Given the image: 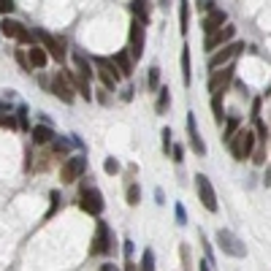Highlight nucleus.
<instances>
[{
  "instance_id": "f257e3e1",
  "label": "nucleus",
  "mask_w": 271,
  "mask_h": 271,
  "mask_svg": "<svg viewBox=\"0 0 271 271\" xmlns=\"http://www.w3.org/2000/svg\"><path fill=\"white\" fill-rule=\"evenodd\" d=\"M117 249V239L111 233L109 222L98 217L95 222V236H92V244H90V255H111Z\"/></svg>"
},
{
  "instance_id": "f03ea898",
  "label": "nucleus",
  "mask_w": 271,
  "mask_h": 271,
  "mask_svg": "<svg viewBox=\"0 0 271 271\" xmlns=\"http://www.w3.org/2000/svg\"><path fill=\"white\" fill-rule=\"evenodd\" d=\"M255 141H257L255 130L241 128L239 133L230 138V144H228V149H230V155H233V160H239V163L249 160V157H252V152H255Z\"/></svg>"
},
{
  "instance_id": "7ed1b4c3",
  "label": "nucleus",
  "mask_w": 271,
  "mask_h": 271,
  "mask_svg": "<svg viewBox=\"0 0 271 271\" xmlns=\"http://www.w3.org/2000/svg\"><path fill=\"white\" fill-rule=\"evenodd\" d=\"M92 68H95V76L101 79V84L106 90H117V84H120V79H122V74L117 71V65H114V60L111 57H101V55H95L92 57Z\"/></svg>"
},
{
  "instance_id": "20e7f679",
  "label": "nucleus",
  "mask_w": 271,
  "mask_h": 271,
  "mask_svg": "<svg viewBox=\"0 0 271 271\" xmlns=\"http://www.w3.org/2000/svg\"><path fill=\"white\" fill-rule=\"evenodd\" d=\"M79 206H82V211H87L90 217H101L103 209H106L103 193L95 184H84V187L79 190Z\"/></svg>"
},
{
  "instance_id": "39448f33",
  "label": "nucleus",
  "mask_w": 271,
  "mask_h": 271,
  "mask_svg": "<svg viewBox=\"0 0 271 271\" xmlns=\"http://www.w3.org/2000/svg\"><path fill=\"white\" fill-rule=\"evenodd\" d=\"M84 171H87V155L84 152H76V155H68L60 168V179L63 184H74L84 176Z\"/></svg>"
},
{
  "instance_id": "423d86ee",
  "label": "nucleus",
  "mask_w": 271,
  "mask_h": 271,
  "mask_svg": "<svg viewBox=\"0 0 271 271\" xmlns=\"http://www.w3.org/2000/svg\"><path fill=\"white\" fill-rule=\"evenodd\" d=\"M214 239H217V247H220L225 255H230V257H244V255H247V247H244V241L233 233V230L220 228Z\"/></svg>"
},
{
  "instance_id": "0eeeda50",
  "label": "nucleus",
  "mask_w": 271,
  "mask_h": 271,
  "mask_svg": "<svg viewBox=\"0 0 271 271\" xmlns=\"http://www.w3.org/2000/svg\"><path fill=\"white\" fill-rule=\"evenodd\" d=\"M241 52H244V44L241 41H230V44L222 46V49L211 52V57H209L211 74H214V71H220V68H225V65H230V60H233L236 55H241Z\"/></svg>"
},
{
  "instance_id": "6e6552de",
  "label": "nucleus",
  "mask_w": 271,
  "mask_h": 271,
  "mask_svg": "<svg viewBox=\"0 0 271 271\" xmlns=\"http://www.w3.org/2000/svg\"><path fill=\"white\" fill-rule=\"evenodd\" d=\"M195 193H198V201H201V206L211 211L214 214L217 209V193H214V187H211V179L206 174H195Z\"/></svg>"
},
{
  "instance_id": "1a4fd4ad",
  "label": "nucleus",
  "mask_w": 271,
  "mask_h": 271,
  "mask_svg": "<svg viewBox=\"0 0 271 271\" xmlns=\"http://www.w3.org/2000/svg\"><path fill=\"white\" fill-rule=\"evenodd\" d=\"M128 41H130V46H128L130 57H133V63H138L144 57V44H147V28H144L141 19H133V22H130Z\"/></svg>"
},
{
  "instance_id": "9d476101",
  "label": "nucleus",
  "mask_w": 271,
  "mask_h": 271,
  "mask_svg": "<svg viewBox=\"0 0 271 271\" xmlns=\"http://www.w3.org/2000/svg\"><path fill=\"white\" fill-rule=\"evenodd\" d=\"M233 79H236V68L233 65H225V68H220V71H214L209 79V92H211V98H217V95H225L228 87L233 84Z\"/></svg>"
},
{
  "instance_id": "9b49d317",
  "label": "nucleus",
  "mask_w": 271,
  "mask_h": 271,
  "mask_svg": "<svg viewBox=\"0 0 271 271\" xmlns=\"http://www.w3.org/2000/svg\"><path fill=\"white\" fill-rule=\"evenodd\" d=\"M49 90L55 92L63 103H74V98H76L74 95V84H71V79H68L65 71H57V74L49 79Z\"/></svg>"
},
{
  "instance_id": "f8f14e48",
  "label": "nucleus",
  "mask_w": 271,
  "mask_h": 271,
  "mask_svg": "<svg viewBox=\"0 0 271 271\" xmlns=\"http://www.w3.org/2000/svg\"><path fill=\"white\" fill-rule=\"evenodd\" d=\"M233 38H236V28H233V25H222L220 30H214V33H209V36H206L203 49H206V52H217L220 46L230 44Z\"/></svg>"
},
{
  "instance_id": "ddd939ff",
  "label": "nucleus",
  "mask_w": 271,
  "mask_h": 271,
  "mask_svg": "<svg viewBox=\"0 0 271 271\" xmlns=\"http://www.w3.org/2000/svg\"><path fill=\"white\" fill-rule=\"evenodd\" d=\"M0 33H3L6 38H17L19 44H30V41H33L30 33L25 30L22 25L17 22V19H9V17H3V22H0Z\"/></svg>"
},
{
  "instance_id": "4468645a",
  "label": "nucleus",
  "mask_w": 271,
  "mask_h": 271,
  "mask_svg": "<svg viewBox=\"0 0 271 271\" xmlns=\"http://www.w3.org/2000/svg\"><path fill=\"white\" fill-rule=\"evenodd\" d=\"M36 36H38V41L44 44V49H46V55H52L57 63H65V46L57 41V38H52L46 30H36Z\"/></svg>"
},
{
  "instance_id": "2eb2a0df",
  "label": "nucleus",
  "mask_w": 271,
  "mask_h": 271,
  "mask_svg": "<svg viewBox=\"0 0 271 271\" xmlns=\"http://www.w3.org/2000/svg\"><path fill=\"white\" fill-rule=\"evenodd\" d=\"M187 136H190V147H193V152L198 157L206 155V144H203L201 133H198V122H195V114L193 111H187Z\"/></svg>"
},
{
  "instance_id": "dca6fc26",
  "label": "nucleus",
  "mask_w": 271,
  "mask_h": 271,
  "mask_svg": "<svg viewBox=\"0 0 271 271\" xmlns=\"http://www.w3.org/2000/svg\"><path fill=\"white\" fill-rule=\"evenodd\" d=\"M222 25H228V14L222 9H209L206 11V17H203V22H201V30L206 33H214V30H220Z\"/></svg>"
},
{
  "instance_id": "f3484780",
  "label": "nucleus",
  "mask_w": 271,
  "mask_h": 271,
  "mask_svg": "<svg viewBox=\"0 0 271 271\" xmlns=\"http://www.w3.org/2000/svg\"><path fill=\"white\" fill-rule=\"evenodd\" d=\"M114 65H117V71L122 74V79H130L133 76V68H136V63H133V57H130V52L128 49H122V52H117L114 57Z\"/></svg>"
},
{
  "instance_id": "a211bd4d",
  "label": "nucleus",
  "mask_w": 271,
  "mask_h": 271,
  "mask_svg": "<svg viewBox=\"0 0 271 271\" xmlns=\"http://www.w3.org/2000/svg\"><path fill=\"white\" fill-rule=\"evenodd\" d=\"M55 141V130H52V125H36L33 128V144L36 147H46V144H52Z\"/></svg>"
},
{
  "instance_id": "6ab92c4d",
  "label": "nucleus",
  "mask_w": 271,
  "mask_h": 271,
  "mask_svg": "<svg viewBox=\"0 0 271 271\" xmlns=\"http://www.w3.org/2000/svg\"><path fill=\"white\" fill-rule=\"evenodd\" d=\"M65 74H68L71 84H74V90H76V92H82V98H84V101H92V87H90V82H87V79H82L79 74H74V71H65Z\"/></svg>"
},
{
  "instance_id": "aec40b11",
  "label": "nucleus",
  "mask_w": 271,
  "mask_h": 271,
  "mask_svg": "<svg viewBox=\"0 0 271 271\" xmlns=\"http://www.w3.org/2000/svg\"><path fill=\"white\" fill-rule=\"evenodd\" d=\"M28 57H30V65H33V68H46V63H49V55H46L44 46H30V49H28Z\"/></svg>"
},
{
  "instance_id": "412c9836",
  "label": "nucleus",
  "mask_w": 271,
  "mask_h": 271,
  "mask_svg": "<svg viewBox=\"0 0 271 271\" xmlns=\"http://www.w3.org/2000/svg\"><path fill=\"white\" fill-rule=\"evenodd\" d=\"M74 63H76V71H79V76L82 79H90L95 76V71H92V60H87L84 55H79V52H74Z\"/></svg>"
},
{
  "instance_id": "4be33fe9",
  "label": "nucleus",
  "mask_w": 271,
  "mask_h": 271,
  "mask_svg": "<svg viewBox=\"0 0 271 271\" xmlns=\"http://www.w3.org/2000/svg\"><path fill=\"white\" fill-rule=\"evenodd\" d=\"M222 125H225V128H222V141L230 144V138L241 130V117H225V122H222Z\"/></svg>"
},
{
  "instance_id": "5701e85b",
  "label": "nucleus",
  "mask_w": 271,
  "mask_h": 271,
  "mask_svg": "<svg viewBox=\"0 0 271 271\" xmlns=\"http://www.w3.org/2000/svg\"><path fill=\"white\" fill-rule=\"evenodd\" d=\"M168 106H171V90H168V87H160V90H157V103H155V111H157V114H166V111H168Z\"/></svg>"
},
{
  "instance_id": "b1692460",
  "label": "nucleus",
  "mask_w": 271,
  "mask_h": 271,
  "mask_svg": "<svg viewBox=\"0 0 271 271\" xmlns=\"http://www.w3.org/2000/svg\"><path fill=\"white\" fill-rule=\"evenodd\" d=\"M182 82H184V87L193 82V71H190V46H182Z\"/></svg>"
},
{
  "instance_id": "393cba45",
  "label": "nucleus",
  "mask_w": 271,
  "mask_h": 271,
  "mask_svg": "<svg viewBox=\"0 0 271 271\" xmlns=\"http://www.w3.org/2000/svg\"><path fill=\"white\" fill-rule=\"evenodd\" d=\"M71 141H74V138H55V141L49 144L52 155H65L68 157L71 155Z\"/></svg>"
},
{
  "instance_id": "a878e982",
  "label": "nucleus",
  "mask_w": 271,
  "mask_h": 271,
  "mask_svg": "<svg viewBox=\"0 0 271 271\" xmlns=\"http://www.w3.org/2000/svg\"><path fill=\"white\" fill-rule=\"evenodd\" d=\"M190 25V0H179V30L187 33Z\"/></svg>"
},
{
  "instance_id": "bb28decb",
  "label": "nucleus",
  "mask_w": 271,
  "mask_h": 271,
  "mask_svg": "<svg viewBox=\"0 0 271 271\" xmlns=\"http://www.w3.org/2000/svg\"><path fill=\"white\" fill-rule=\"evenodd\" d=\"M125 198H128L130 206H138V203H141V187H138L136 182H130L128 190H125Z\"/></svg>"
},
{
  "instance_id": "cd10ccee",
  "label": "nucleus",
  "mask_w": 271,
  "mask_h": 271,
  "mask_svg": "<svg viewBox=\"0 0 271 271\" xmlns=\"http://www.w3.org/2000/svg\"><path fill=\"white\" fill-rule=\"evenodd\" d=\"M211 111H214V122L217 125H222V122H225V109H222V98L220 95H217V98H211Z\"/></svg>"
},
{
  "instance_id": "c85d7f7f",
  "label": "nucleus",
  "mask_w": 271,
  "mask_h": 271,
  "mask_svg": "<svg viewBox=\"0 0 271 271\" xmlns=\"http://www.w3.org/2000/svg\"><path fill=\"white\" fill-rule=\"evenodd\" d=\"M138 271H155V252H152V249H144L141 263H138Z\"/></svg>"
},
{
  "instance_id": "c756f323",
  "label": "nucleus",
  "mask_w": 271,
  "mask_h": 271,
  "mask_svg": "<svg viewBox=\"0 0 271 271\" xmlns=\"http://www.w3.org/2000/svg\"><path fill=\"white\" fill-rule=\"evenodd\" d=\"M157 84H160V68H157V65H152L149 74H147V87L152 92H157Z\"/></svg>"
},
{
  "instance_id": "7c9ffc66",
  "label": "nucleus",
  "mask_w": 271,
  "mask_h": 271,
  "mask_svg": "<svg viewBox=\"0 0 271 271\" xmlns=\"http://www.w3.org/2000/svg\"><path fill=\"white\" fill-rule=\"evenodd\" d=\"M28 122H30V109H28V106H19V109H17V125H19V130H28Z\"/></svg>"
},
{
  "instance_id": "2f4dec72",
  "label": "nucleus",
  "mask_w": 271,
  "mask_h": 271,
  "mask_svg": "<svg viewBox=\"0 0 271 271\" xmlns=\"http://www.w3.org/2000/svg\"><path fill=\"white\" fill-rule=\"evenodd\" d=\"M49 198H52V203H49V211H46V220H49V217H55V211L60 209V198L63 195H60V190H52Z\"/></svg>"
},
{
  "instance_id": "473e14b6",
  "label": "nucleus",
  "mask_w": 271,
  "mask_h": 271,
  "mask_svg": "<svg viewBox=\"0 0 271 271\" xmlns=\"http://www.w3.org/2000/svg\"><path fill=\"white\" fill-rule=\"evenodd\" d=\"M120 160H117V157H106V163H103V171H106V174H109V176H114V174H120Z\"/></svg>"
},
{
  "instance_id": "72a5a7b5",
  "label": "nucleus",
  "mask_w": 271,
  "mask_h": 271,
  "mask_svg": "<svg viewBox=\"0 0 271 271\" xmlns=\"http://www.w3.org/2000/svg\"><path fill=\"white\" fill-rule=\"evenodd\" d=\"M14 57H17V63H19V68H22V71H30V68H33V65H30V57H28V52H25V49H17Z\"/></svg>"
},
{
  "instance_id": "f704fd0d",
  "label": "nucleus",
  "mask_w": 271,
  "mask_h": 271,
  "mask_svg": "<svg viewBox=\"0 0 271 271\" xmlns=\"http://www.w3.org/2000/svg\"><path fill=\"white\" fill-rule=\"evenodd\" d=\"M255 136H257V138H260V141H263V144H266V138L271 136V133H268V128H266V122H263V120H260V117H257V120H255Z\"/></svg>"
},
{
  "instance_id": "c9c22d12",
  "label": "nucleus",
  "mask_w": 271,
  "mask_h": 271,
  "mask_svg": "<svg viewBox=\"0 0 271 271\" xmlns=\"http://www.w3.org/2000/svg\"><path fill=\"white\" fill-rule=\"evenodd\" d=\"M171 128H163L160 130V141H163V152H166V155H171V147H174V144H171Z\"/></svg>"
},
{
  "instance_id": "e433bc0d",
  "label": "nucleus",
  "mask_w": 271,
  "mask_h": 271,
  "mask_svg": "<svg viewBox=\"0 0 271 271\" xmlns=\"http://www.w3.org/2000/svg\"><path fill=\"white\" fill-rule=\"evenodd\" d=\"M174 214H176V222H179V225H187V209H184V203H182V201H176Z\"/></svg>"
},
{
  "instance_id": "4c0bfd02",
  "label": "nucleus",
  "mask_w": 271,
  "mask_h": 271,
  "mask_svg": "<svg viewBox=\"0 0 271 271\" xmlns=\"http://www.w3.org/2000/svg\"><path fill=\"white\" fill-rule=\"evenodd\" d=\"M171 160H174V163L184 160V147H182V144H174V147H171Z\"/></svg>"
},
{
  "instance_id": "58836bf2",
  "label": "nucleus",
  "mask_w": 271,
  "mask_h": 271,
  "mask_svg": "<svg viewBox=\"0 0 271 271\" xmlns=\"http://www.w3.org/2000/svg\"><path fill=\"white\" fill-rule=\"evenodd\" d=\"M17 6H14V0H0V14H11V11H14Z\"/></svg>"
},
{
  "instance_id": "ea45409f",
  "label": "nucleus",
  "mask_w": 271,
  "mask_h": 271,
  "mask_svg": "<svg viewBox=\"0 0 271 271\" xmlns=\"http://www.w3.org/2000/svg\"><path fill=\"white\" fill-rule=\"evenodd\" d=\"M252 163L255 166H263V163H266V149H255L252 152Z\"/></svg>"
},
{
  "instance_id": "a19ab883",
  "label": "nucleus",
  "mask_w": 271,
  "mask_h": 271,
  "mask_svg": "<svg viewBox=\"0 0 271 271\" xmlns=\"http://www.w3.org/2000/svg\"><path fill=\"white\" fill-rule=\"evenodd\" d=\"M133 92H136L133 87H125L122 95H120V101H122V103H130V101H133Z\"/></svg>"
},
{
  "instance_id": "79ce46f5",
  "label": "nucleus",
  "mask_w": 271,
  "mask_h": 271,
  "mask_svg": "<svg viewBox=\"0 0 271 271\" xmlns=\"http://www.w3.org/2000/svg\"><path fill=\"white\" fill-rule=\"evenodd\" d=\"M98 101H101L103 106H109V103H111V98H109V90H106V87H101V90H98Z\"/></svg>"
},
{
  "instance_id": "37998d69",
  "label": "nucleus",
  "mask_w": 271,
  "mask_h": 271,
  "mask_svg": "<svg viewBox=\"0 0 271 271\" xmlns=\"http://www.w3.org/2000/svg\"><path fill=\"white\" fill-rule=\"evenodd\" d=\"M201 244H203V249H206V257H209V260H214V255H211V244L206 241V236H203V233H201Z\"/></svg>"
},
{
  "instance_id": "c03bdc74",
  "label": "nucleus",
  "mask_w": 271,
  "mask_h": 271,
  "mask_svg": "<svg viewBox=\"0 0 271 271\" xmlns=\"http://www.w3.org/2000/svg\"><path fill=\"white\" fill-rule=\"evenodd\" d=\"M122 244H125V247H122V252H125V257H133V241L128 239V241H122Z\"/></svg>"
},
{
  "instance_id": "a18cd8bd",
  "label": "nucleus",
  "mask_w": 271,
  "mask_h": 271,
  "mask_svg": "<svg viewBox=\"0 0 271 271\" xmlns=\"http://www.w3.org/2000/svg\"><path fill=\"white\" fill-rule=\"evenodd\" d=\"M125 271H138V266L133 263V257H125Z\"/></svg>"
},
{
  "instance_id": "49530a36",
  "label": "nucleus",
  "mask_w": 271,
  "mask_h": 271,
  "mask_svg": "<svg viewBox=\"0 0 271 271\" xmlns=\"http://www.w3.org/2000/svg\"><path fill=\"white\" fill-rule=\"evenodd\" d=\"M195 3H198V6H195L198 11H209V9H211V6H209V0H195Z\"/></svg>"
},
{
  "instance_id": "de8ad7c7",
  "label": "nucleus",
  "mask_w": 271,
  "mask_h": 271,
  "mask_svg": "<svg viewBox=\"0 0 271 271\" xmlns=\"http://www.w3.org/2000/svg\"><path fill=\"white\" fill-rule=\"evenodd\" d=\"M257 117H260V101L252 103V120H257Z\"/></svg>"
},
{
  "instance_id": "09e8293b",
  "label": "nucleus",
  "mask_w": 271,
  "mask_h": 271,
  "mask_svg": "<svg viewBox=\"0 0 271 271\" xmlns=\"http://www.w3.org/2000/svg\"><path fill=\"white\" fill-rule=\"evenodd\" d=\"M163 198H166V193H163V190L157 187V190H155V201H157V203H163Z\"/></svg>"
},
{
  "instance_id": "8fccbe9b",
  "label": "nucleus",
  "mask_w": 271,
  "mask_h": 271,
  "mask_svg": "<svg viewBox=\"0 0 271 271\" xmlns=\"http://www.w3.org/2000/svg\"><path fill=\"white\" fill-rule=\"evenodd\" d=\"M263 184H266V187L271 184V168H266V174H263Z\"/></svg>"
},
{
  "instance_id": "3c124183",
  "label": "nucleus",
  "mask_w": 271,
  "mask_h": 271,
  "mask_svg": "<svg viewBox=\"0 0 271 271\" xmlns=\"http://www.w3.org/2000/svg\"><path fill=\"white\" fill-rule=\"evenodd\" d=\"M198 271H211V268H209V263H206V260H201V266H198Z\"/></svg>"
},
{
  "instance_id": "603ef678",
  "label": "nucleus",
  "mask_w": 271,
  "mask_h": 271,
  "mask_svg": "<svg viewBox=\"0 0 271 271\" xmlns=\"http://www.w3.org/2000/svg\"><path fill=\"white\" fill-rule=\"evenodd\" d=\"M160 6H168V0H160Z\"/></svg>"
},
{
  "instance_id": "864d4df0",
  "label": "nucleus",
  "mask_w": 271,
  "mask_h": 271,
  "mask_svg": "<svg viewBox=\"0 0 271 271\" xmlns=\"http://www.w3.org/2000/svg\"><path fill=\"white\" fill-rule=\"evenodd\" d=\"M268 149H271V136H268Z\"/></svg>"
}]
</instances>
